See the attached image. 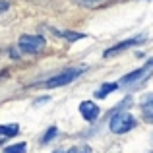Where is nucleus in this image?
<instances>
[{"label":"nucleus","instance_id":"nucleus-9","mask_svg":"<svg viewBox=\"0 0 153 153\" xmlns=\"http://www.w3.org/2000/svg\"><path fill=\"white\" fill-rule=\"evenodd\" d=\"M60 37L68 39V41H79V39H85L87 35L85 33H72V31H62V33H58Z\"/></svg>","mask_w":153,"mask_h":153},{"label":"nucleus","instance_id":"nucleus-4","mask_svg":"<svg viewBox=\"0 0 153 153\" xmlns=\"http://www.w3.org/2000/svg\"><path fill=\"white\" fill-rule=\"evenodd\" d=\"M140 43H146V37H134V39H126V41H122V43H118V45L111 47L108 51H105V52H103V56H105V58H111V56H114V54H120V52H124L126 49H130V47H136V45H140Z\"/></svg>","mask_w":153,"mask_h":153},{"label":"nucleus","instance_id":"nucleus-17","mask_svg":"<svg viewBox=\"0 0 153 153\" xmlns=\"http://www.w3.org/2000/svg\"><path fill=\"white\" fill-rule=\"evenodd\" d=\"M54 153H62V151H54Z\"/></svg>","mask_w":153,"mask_h":153},{"label":"nucleus","instance_id":"nucleus-11","mask_svg":"<svg viewBox=\"0 0 153 153\" xmlns=\"http://www.w3.org/2000/svg\"><path fill=\"white\" fill-rule=\"evenodd\" d=\"M25 149H27L25 143H14V146L6 147V149H4V153H25Z\"/></svg>","mask_w":153,"mask_h":153},{"label":"nucleus","instance_id":"nucleus-2","mask_svg":"<svg viewBox=\"0 0 153 153\" xmlns=\"http://www.w3.org/2000/svg\"><path fill=\"white\" fill-rule=\"evenodd\" d=\"M18 45H19V49L23 52H27V54H37V52H41L45 49L47 43L41 35H22Z\"/></svg>","mask_w":153,"mask_h":153},{"label":"nucleus","instance_id":"nucleus-14","mask_svg":"<svg viewBox=\"0 0 153 153\" xmlns=\"http://www.w3.org/2000/svg\"><path fill=\"white\" fill-rule=\"evenodd\" d=\"M149 107H153V93H147L142 101V108H149Z\"/></svg>","mask_w":153,"mask_h":153},{"label":"nucleus","instance_id":"nucleus-13","mask_svg":"<svg viewBox=\"0 0 153 153\" xmlns=\"http://www.w3.org/2000/svg\"><path fill=\"white\" fill-rule=\"evenodd\" d=\"M68 153H91V147L85 146V143H82V146H74Z\"/></svg>","mask_w":153,"mask_h":153},{"label":"nucleus","instance_id":"nucleus-10","mask_svg":"<svg viewBox=\"0 0 153 153\" xmlns=\"http://www.w3.org/2000/svg\"><path fill=\"white\" fill-rule=\"evenodd\" d=\"M103 2H107V0H76V4L85 6V8H97V6H101Z\"/></svg>","mask_w":153,"mask_h":153},{"label":"nucleus","instance_id":"nucleus-16","mask_svg":"<svg viewBox=\"0 0 153 153\" xmlns=\"http://www.w3.org/2000/svg\"><path fill=\"white\" fill-rule=\"evenodd\" d=\"M8 8H10V4H8V2H4V0H0V12L8 10Z\"/></svg>","mask_w":153,"mask_h":153},{"label":"nucleus","instance_id":"nucleus-5","mask_svg":"<svg viewBox=\"0 0 153 153\" xmlns=\"http://www.w3.org/2000/svg\"><path fill=\"white\" fill-rule=\"evenodd\" d=\"M151 68H153V58H151L147 64L140 66L138 70H134V72H130V74H126L122 79H120V83H118V85H130V83H134V82H140V79H142L143 76H146L147 72L151 70Z\"/></svg>","mask_w":153,"mask_h":153},{"label":"nucleus","instance_id":"nucleus-7","mask_svg":"<svg viewBox=\"0 0 153 153\" xmlns=\"http://www.w3.org/2000/svg\"><path fill=\"white\" fill-rule=\"evenodd\" d=\"M114 89H118V83H103V85L95 91V97H97V99H105L108 93H112Z\"/></svg>","mask_w":153,"mask_h":153},{"label":"nucleus","instance_id":"nucleus-8","mask_svg":"<svg viewBox=\"0 0 153 153\" xmlns=\"http://www.w3.org/2000/svg\"><path fill=\"white\" fill-rule=\"evenodd\" d=\"M18 132H19L18 124H0V136H4V138H12Z\"/></svg>","mask_w":153,"mask_h":153},{"label":"nucleus","instance_id":"nucleus-6","mask_svg":"<svg viewBox=\"0 0 153 153\" xmlns=\"http://www.w3.org/2000/svg\"><path fill=\"white\" fill-rule=\"evenodd\" d=\"M79 112H82V116L87 122H95V120L99 118V114H101V108L93 101H82L79 103Z\"/></svg>","mask_w":153,"mask_h":153},{"label":"nucleus","instance_id":"nucleus-3","mask_svg":"<svg viewBox=\"0 0 153 153\" xmlns=\"http://www.w3.org/2000/svg\"><path fill=\"white\" fill-rule=\"evenodd\" d=\"M82 72H83V68H70V70H64L62 74H58V76H54V78L47 79L43 85H45V87H62V85H68V83L74 82Z\"/></svg>","mask_w":153,"mask_h":153},{"label":"nucleus","instance_id":"nucleus-18","mask_svg":"<svg viewBox=\"0 0 153 153\" xmlns=\"http://www.w3.org/2000/svg\"><path fill=\"white\" fill-rule=\"evenodd\" d=\"M151 153H153V151H151Z\"/></svg>","mask_w":153,"mask_h":153},{"label":"nucleus","instance_id":"nucleus-15","mask_svg":"<svg viewBox=\"0 0 153 153\" xmlns=\"http://www.w3.org/2000/svg\"><path fill=\"white\" fill-rule=\"evenodd\" d=\"M143 118H146V122H151L153 124V108H143Z\"/></svg>","mask_w":153,"mask_h":153},{"label":"nucleus","instance_id":"nucleus-1","mask_svg":"<svg viewBox=\"0 0 153 153\" xmlns=\"http://www.w3.org/2000/svg\"><path fill=\"white\" fill-rule=\"evenodd\" d=\"M136 118L130 114L128 111H120L116 112V114H112L111 118V124H108V128H111L112 134H126V132H130L132 128H136Z\"/></svg>","mask_w":153,"mask_h":153},{"label":"nucleus","instance_id":"nucleus-12","mask_svg":"<svg viewBox=\"0 0 153 153\" xmlns=\"http://www.w3.org/2000/svg\"><path fill=\"white\" fill-rule=\"evenodd\" d=\"M56 134H58V130H56V128H54V126H51V128H49V130H47V134H45V136H43V143H49V142H51V140H52V138H54V136H56Z\"/></svg>","mask_w":153,"mask_h":153}]
</instances>
